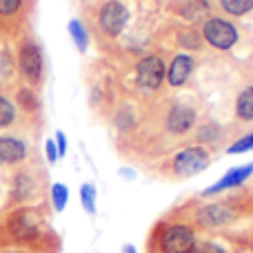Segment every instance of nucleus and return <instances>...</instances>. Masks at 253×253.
<instances>
[{
	"label": "nucleus",
	"mask_w": 253,
	"mask_h": 253,
	"mask_svg": "<svg viewBox=\"0 0 253 253\" xmlns=\"http://www.w3.org/2000/svg\"><path fill=\"white\" fill-rule=\"evenodd\" d=\"M16 67L27 87H40L44 80V53L34 38H25L18 44Z\"/></svg>",
	"instance_id": "f257e3e1"
},
{
	"label": "nucleus",
	"mask_w": 253,
	"mask_h": 253,
	"mask_svg": "<svg viewBox=\"0 0 253 253\" xmlns=\"http://www.w3.org/2000/svg\"><path fill=\"white\" fill-rule=\"evenodd\" d=\"M9 236L18 242H36L42 236V215L31 207H20L9 215Z\"/></svg>",
	"instance_id": "f03ea898"
},
{
	"label": "nucleus",
	"mask_w": 253,
	"mask_h": 253,
	"mask_svg": "<svg viewBox=\"0 0 253 253\" xmlns=\"http://www.w3.org/2000/svg\"><path fill=\"white\" fill-rule=\"evenodd\" d=\"M198 245L196 231L191 224L171 222L160 231L158 238V249L160 253H191Z\"/></svg>",
	"instance_id": "7ed1b4c3"
},
{
	"label": "nucleus",
	"mask_w": 253,
	"mask_h": 253,
	"mask_svg": "<svg viewBox=\"0 0 253 253\" xmlns=\"http://www.w3.org/2000/svg\"><path fill=\"white\" fill-rule=\"evenodd\" d=\"M211 165V153L207 147L193 144V147H184L171 158V171L178 178H193L200 171H205Z\"/></svg>",
	"instance_id": "20e7f679"
},
{
	"label": "nucleus",
	"mask_w": 253,
	"mask_h": 253,
	"mask_svg": "<svg viewBox=\"0 0 253 253\" xmlns=\"http://www.w3.org/2000/svg\"><path fill=\"white\" fill-rule=\"evenodd\" d=\"M202 38H205V42L209 47L218 49V51H229L238 42L240 34L233 27V22H229L227 18L211 16L202 22Z\"/></svg>",
	"instance_id": "39448f33"
},
{
	"label": "nucleus",
	"mask_w": 253,
	"mask_h": 253,
	"mask_svg": "<svg viewBox=\"0 0 253 253\" xmlns=\"http://www.w3.org/2000/svg\"><path fill=\"white\" fill-rule=\"evenodd\" d=\"M129 22V7L123 0H107L98 9V29L107 38H118Z\"/></svg>",
	"instance_id": "423d86ee"
},
{
	"label": "nucleus",
	"mask_w": 253,
	"mask_h": 253,
	"mask_svg": "<svg viewBox=\"0 0 253 253\" xmlns=\"http://www.w3.org/2000/svg\"><path fill=\"white\" fill-rule=\"evenodd\" d=\"M165 76H167V67L162 62V58L158 56H144L135 65V83L144 91H156L165 83Z\"/></svg>",
	"instance_id": "0eeeda50"
},
{
	"label": "nucleus",
	"mask_w": 253,
	"mask_h": 253,
	"mask_svg": "<svg viewBox=\"0 0 253 253\" xmlns=\"http://www.w3.org/2000/svg\"><path fill=\"white\" fill-rule=\"evenodd\" d=\"M238 218V211L227 202H211L196 211V222L207 229H220L231 224Z\"/></svg>",
	"instance_id": "6e6552de"
},
{
	"label": "nucleus",
	"mask_w": 253,
	"mask_h": 253,
	"mask_svg": "<svg viewBox=\"0 0 253 253\" xmlns=\"http://www.w3.org/2000/svg\"><path fill=\"white\" fill-rule=\"evenodd\" d=\"M29 158V142L22 135H0V167H16Z\"/></svg>",
	"instance_id": "1a4fd4ad"
},
{
	"label": "nucleus",
	"mask_w": 253,
	"mask_h": 253,
	"mask_svg": "<svg viewBox=\"0 0 253 253\" xmlns=\"http://www.w3.org/2000/svg\"><path fill=\"white\" fill-rule=\"evenodd\" d=\"M251 175H253V162H247V165H240V167H233V169H229L227 173L218 180V182H213L209 189H205V191H202V196L209 198V196H218V193H222V191H229V189H238V187H242V184H245Z\"/></svg>",
	"instance_id": "9d476101"
},
{
	"label": "nucleus",
	"mask_w": 253,
	"mask_h": 253,
	"mask_svg": "<svg viewBox=\"0 0 253 253\" xmlns=\"http://www.w3.org/2000/svg\"><path fill=\"white\" fill-rule=\"evenodd\" d=\"M193 69H196V60L189 53L173 56V60L169 62V69H167V84L173 89L184 87L189 83V78H191Z\"/></svg>",
	"instance_id": "9b49d317"
},
{
	"label": "nucleus",
	"mask_w": 253,
	"mask_h": 253,
	"mask_svg": "<svg viewBox=\"0 0 253 253\" xmlns=\"http://www.w3.org/2000/svg\"><path fill=\"white\" fill-rule=\"evenodd\" d=\"M196 123V111L189 105H175L173 109L167 114V129L173 135H182Z\"/></svg>",
	"instance_id": "f8f14e48"
},
{
	"label": "nucleus",
	"mask_w": 253,
	"mask_h": 253,
	"mask_svg": "<svg viewBox=\"0 0 253 253\" xmlns=\"http://www.w3.org/2000/svg\"><path fill=\"white\" fill-rule=\"evenodd\" d=\"M36 193H38V182H36V178L31 173H27L25 169L18 171L11 182V200L22 205V202H29L31 198H36Z\"/></svg>",
	"instance_id": "ddd939ff"
},
{
	"label": "nucleus",
	"mask_w": 253,
	"mask_h": 253,
	"mask_svg": "<svg viewBox=\"0 0 253 253\" xmlns=\"http://www.w3.org/2000/svg\"><path fill=\"white\" fill-rule=\"evenodd\" d=\"M236 118L240 123H253V84L245 87L236 98Z\"/></svg>",
	"instance_id": "4468645a"
},
{
	"label": "nucleus",
	"mask_w": 253,
	"mask_h": 253,
	"mask_svg": "<svg viewBox=\"0 0 253 253\" xmlns=\"http://www.w3.org/2000/svg\"><path fill=\"white\" fill-rule=\"evenodd\" d=\"M67 31H69V38L74 40L76 49H78L80 53H87L91 38H89V31H87V27H84V22L78 20V18H71L69 25H67Z\"/></svg>",
	"instance_id": "2eb2a0df"
},
{
	"label": "nucleus",
	"mask_w": 253,
	"mask_h": 253,
	"mask_svg": "<svg viewBox=\"0 0 253 253\" xmlns=\"http://www.w3.org/2000/svg\"><path fill=\"white\" fill-rule=\"evenodd\" d=\"M16 107H20L25 114H36L40 109V98L34 87H20L16 91Z\"/></svg>",
	"instance_id": "dca6fc26"
},
{
	"label": "nucleus",
	"mask_w": 253,
	"mask_h": 253,
	"mask_svg": "<svg viewBox=\"0 0 253 253\" xmlns=\"http://www.w3.org/2000/svg\"><path fill=\"white\" fill-rule=\"evenodd\" d=\"M182 16L191 22H202L207 18H211V11H209L207 0H189L182 9Z\"/></svg>",
	"instance_id": "f3484780"
},
{
	"label": "nucleus",
	"mask_w": 253,
	"mask_h": 253,
	"mask_svg": "<svg viewBox=\"0 0 253 253\" xmlns=\"http://www.w3.org/2000/svg\"><path fill=\"white\" fill-rule=\"evenodd\" d=\"M18 120V107L9 96L0 91V129H9Z\"/></svg>",
	"instance_id": "a211bd4d"
},
{
	"label": "nucleus",
	"mask_w": 253,
	"mask_h": 253,
	"mask_svg": "<svg viewBox=\"0 0 253 253\" xmlns=\"http://www.w3.org/2000/svg\"><path fill=\"white\" fill-rule=\"evenodd\" d=\"M49 198H51V207L56 213H62L67 207V202H69V189H67V184L62 182H53L51 189H49Z\"/></svg>",
	"instance_id": "6ab92c4d"
},
{
	"label": "nucleus",
	"mask_w": 253,
	"mask_h": 253,
	"mask_svg": "<svg viewBox=\"0 0 253 253\" xmlns=\"http://www.w3.org/2000/svg\"><path fill=\"white\" fill-rule=\"evenodd\" d=\"M96 202H98L96 187H93L91 182H84L83 187H80V205H83V209L87 211L89 215H96V211H98Z\"/></svg>",
	"instance_id": "aec40b11"
},
{
	"label": "nucleus",
	"mask_w": 253,
	"mask_h": 253,
	"mask_svg": "<svg viewBox=\"0 0 253 253\" xmlns=\"http://www.w3.org/2000/svg\"><path fill=\"white\" fill-rule=\"evenodd\" d=\"M220 7H222L229 16L242 18L253 9V0H220Z\"/></svg>",
	"instance_id": "412c9836"
},
{
	"label": "nucleus",
	"mask_w": 253,
	"mask_h": 253,
	"mask_svg": "<svg viewBox=\"0 0 253 253\" xmlns=\"http://www.w3.org/2000/svg\"><path fill=\"white\" fill-rule=\"evenodd\" d=\"M218 135H220V126L215 123H207L196 131L198 142H213V140H218Z\"/></svg>",
	"instance_id": "4be33fe9"
},
{
	"label": "nucleus",
	"mask_w": 253,
	"mask_h": 253,
	"mask_svg": "<svg viewBox=\"0 0 253 253\" xmlns=\"http://www.w3.org/2000/svg\"><path fill=\"white\" fill-rule=\"evenodd\" d=\"M247 151H253V131H249L247 135H242V138L236 140L233 144H229V149H227L229 156H236V153H247Z\"/></svg>",
	"instance_id": "5701e85b"
},
{
	"label": "nucleus",
	"mask_w": 253,
	"mask_h": 253,
	"mask_svg": "<svg viewBox=\"0 0 253 253\" xmlns=\"http://www.w3.org/2000/svg\"><path fill=\"white\" fill-rule=\"evenodd\" d=\"M11 76H13V58L0 49V83L9 80Z\"/></svg>",
	"instance_id": "b1692460"
},
{
	"label": "nucleus",
	"mask_w": 253,
	"mask_h": 253,
	"mask_svg": "<svg viewBox=\"0 0 253 253\" xmlns=\"http://www.w3.org/2000/svg\"><path fill=\"white\" fill-rule=\"evenodd\" d=\"M25 0H0V18H11L20 13Z\"/></svg>",
	"instance_id": "393cba45"
},
{
	"label": "nucleus",
	"mask_w": 253,
	"mask_h": 253,
	"mask_svg": "<svg viewBox=\"0 0 253 253\" xmlns=\"http://www.w3.org/2000/svg\"><path fill=\"white\" fill-rule=\"evenodd\" d=\"M44 158H47L49 165H56V162L60 160V156H58V147H56V142H53V138L44 140Z\"/></svg>",
	"instance_id": "a878e982"
},
{
	"label": "nucleus",
	"mask_w": 253,
	"mask_h": 253,
	"mask_svg": "<svg viewBox=\"0 0 253 253\" xmlns=\"http://www.w3.org/2000/svg\"><path fill=\"white\" fill-rule=\"evenodd\" d=\"M191 253H227L222 249L220 245H215V242H209V240H202L196 245V249H193Z\"/></svg>",
	"instance_id": "bb28decb"
},
{
	"label": "nucleus",
	"mask_w": 253,
	"mask_h": 253,
	"mask_svg": "<svg viewBox=\"0 0 253 253\" xmlns=\"http://www.w3.org/2000/svg\"><path fill=\"white\" fill-rule=\"evenodd\" d=\"M200 36L198 31H187V34L182 36V44L187 49H200Z\"/></svg>",
	"instance_id": "cd10ccee"
},
{
	"label": "nucleus",
	"mask_w": 253,
	"mask_h": 253,
	"mask_svg": "<svg viewBox=\"0 0 253 253\" xmlns=\"http://www.w3.org/2000/svg\"><path fill=\"white\" fill-rule=\"evenodd\" d=\"M53 142H56V147H58V156L65 158L67 156V135L62 133L60 129H58L56 135H53Z\"/></svg>",
	"instance_id": "c85d7f7f"
},
{
	"label": "nucleus",
	"mask_w": 253,
	"mask_h": 253,
	"mask_svg": "<svg viewBox=\"0 0 253 253\" xmlns=\"http://www.w3.org/2000/svg\"><path fill=\"white\" fill-rule=\"evenodd\" d=\"M123 253H138V251H135L133 245H125V247H123Z\"/></svg>",
	"instance_id": "c756f323"
},
{
	"label": "nucleus",
	"mask_w": 253,
	"mask_h": 253,
	"mask_svg": "<svg viewBox=\"0 0 253 253\" xmlns=\"http://www.w3.org/2000/svg\"><path fill=\"white\" fill-rule=\"evenodd\" d=\"M4 253H25V251H20V249H11V251H4Z\"/></svg>",
	"instance_id": "7c9ffc66"
}]
</instances>
